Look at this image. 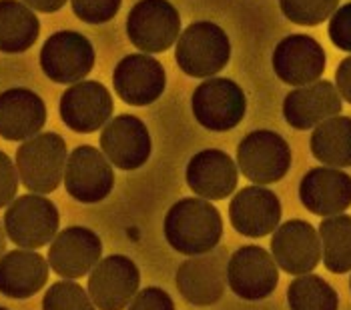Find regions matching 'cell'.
I'll return each mask as SVG.
<instances>
[{"label":"cell","mask_w":351,"mask_h":310,"mask_svg":"<svg viewBox=\"0 0 351 310\" xmlns=\"http://www.w3.org/2000/svg\"><path fill=\"white\" fill-rule=\"evenodd\" d=\"M162 233L173 250L185 257H201L215 250L223 236V218L211 201L181 198L169 208Z\"/></svg>","instance_id":"1"},{"label":"cell","mask_w":351,"mask_h":310,"mask_svg":"<svg viewBox=\"0 0 351 310\" xmlns=\"http://www.w3.org/2000/svg\"><path fill=\"white\" fill-rule=\"evenodd\" d=\"M66 142L56 132H43L25 140L16 151L19 179L34 194H51L64 179Z\"/></svg>","instance_id":"2"},{"label":"cell","mask_w":351,"mask_h":310,"mask_svg":"<svg viewBox=\"0 0 351 310\" xmlns=\"http://www.w3.org/2000/svg\"><path fill=\"white\" fill-rule=\"evenodd\" d=\"M229 58L231 42L227 32L207 21L187 26L175 44V60L187 77H215L229 64Z\"/></svg>","instance_id":"3"},{"label":"cell","mask_w":351,"mask_h":310,"mask_svg":"<svg viewBox=\"0 0 351 310\" xmlns=\"http://www.w3.org/2000/svg\"><path fill=\"white\" fill-rule=\"evenodd\" d=\"M2 220L10 242L27 250H36L54 240L60 214L53 201L40 194H25L8 205Z\"/></svg>","instance_id":"4"},{"label":"cell","mask_w":351,"mask_h":310,"mask_svg":"<svg viewBox=\"0 0 351 310\" xmlns=\"http://www.w3.org/2000/svg\"><path fill=\"white\" fill-rule=\"evenodd\" d=\"M181 14L169 0H138L127 16V36L145 54H159L177 44Z\"/></svg>","instance_id":"5"},{"label":"cell","mask_w":351,"mask_h":310,"mask_svg":"<svg viewBox=\"0 0 351 310\" xmlns=\"http://www.w3.org/2000/svg\"><path fill=\"white\" fill-rule=\"evenodd\" d=\"M195 120L207 130L225 132L235 129L247 112L243 88L229 78H207L191 99Z\"/></svg>","instance_id":"6"},{"label":"cell","mask_w":351,"mask_h":310,"mask_svg":"<svg viewBox=\"0 0 351 310\" xmlns=\"http://www.w3.org/2000/svg\"><path fill=\"white\" fill-rule=\"evenodd\" d=\"M237 164L255 184L279 182L291 166V148L275 130H253L237 146Z\"/></svg>","instance_id":"7"},{"label":"cell","mask_w":351,"mask_h":310,"mask_svg":"<svg viewBox=\"0 0 351 310\" xmlns=\"http://www.w3.org/2000/svg\"><path fill=\"white\" fill-rule=\"evenodd\" d=\"M95 66V47L75 30H60L40 49V68L56 84H77Z\"/></svg>","instance_id":"8"},{"label":"cell","mask_w":351,"mask_h":310,"mask_svg":"<svg viewBox=\"0 0 351 310\" xmlns=\"http://www.w3.org/2000/svg\"><path fill=\"white\" fill-rule=\"evenodd\" d=\"M279 283V266L261 246L237 248L227 262V285L243 300L257 302L271 296Z\"/></svg>","instance_id":"9"},{"label":"cell","mask_w":351,"mask_h":310,"mask_svg":"<svg viewBox=\"0 0 351 310\" xmlns=\"http://www.w3.org/2000/svg\"><path fill=\"white\" fill-rule=\"evenodd\" d=\"M64 188L82 205H97L105 201L114 188V170L110 160L95 146H77L66 160Z\"/></svg>","instance_id":"10"},{"label":"cell","mask_w":351,"mask_h":310,"mask_svg":"<svg viewBox=\"0 0 351 310\" xmlns=\"http://www.w3.org/2000/svg\"><path fill=\"white\" fill-rule=\"evenodd\" d=\"M141 285L136 264L125 255L99 260L88 274V296L99 310H125Z\"/></svg>","instance_id":"11"},{"label":"cell","mask_w":351,"mask_h":310,"mask_svg":"<svg viewBox=\"0 0 351 310\" xmlns=\"http://www.w3.org/2000/svg\"><path fill=\"white\" fill-rule=\"evenodd\" d=\"M112 96L105 84L97 80H81L69 86L60 96V118L75 132L90 134L103 129L112 116Z\"/></svg>","instance_id":"12"},{"label":"cell","mask_w":351,"mask_h":310,"mask_svg":"<svg viewBox=\"0 0 351 310\" xmlns=\"http://www.w3.org/2000/svg\"><path fill=\"white\" fill-rule=\"evenodd\" d=\"M227 250H211L191 257L177 270V288L181 296L195 307L217 305L227 286Z\"/></svg>","instance_id":"13"},{"label":"cell","mask_w":351,"mask_h":310,"mask_svg":"<svg viewBox=\"0 0 351 310\" xmlns=\"http://www.w3.org/2000/svg\"><path fill=\"white\" fill-rule=\"evenodd\" d=\"M271 257L287 274H309L322 260L319 233L305 220H287L271 238Z\"/></svg>","instance_id":"14"},{"label":"cell","mask_w":351,"mask_h":310,"mask_svg":"<svg viewBox=\"0 0 351 310\" xmlns=\"http://www.w3.org/2000/svg\"><path fill=\"white\" fill-rule=\"evenodd\" d=\"M103 155L121 170H136L151 158L153 142L147 125L133 114H119L101 132Z\"/></svg>","instance_id":"15"},{"label":"cell","mask_w":351,"mask_h":310,"mask_svg":"<svg viewBox=\"0 0 351 310\" xmlns=\"http://www.w3.org/2000/svg\"><path fill=\"white\" fill-rule=\"evenodd\" d=\"M114 92L123 103L147 106L161 99L167 86L162 64L149 54H129L114 66Z\"/></svg>","instance_id":"16"},{"label":"cell","mask_w":351,"mask_h":310,"mask_svg":"<svg viewBox=\"0 0 351 310\" xmlns=\"http://www.w3.org/2000/svg\"><path fill=\"white\" fill-rule=\"evenodd\" d=\"M275 77L289 86H307L317 82L325 70L324 47L307 34L285 36L273 51Z\"/></svg>","instance_id":"17"},{"label":"cell","mask_w":351,"mask_h":310,"mask_svg":"<svg viewBox=\"0 0 351 310\" xmlns=\"http://www.w3.org/2000/svg\"><path fill=\"white\" fill-rule=\"evenodd\" d=\"M103 255L99 234L86 227H69L54 236L49 248V264L62 279L75 281L90 274Z\"/></svg>","instance_id":"18"},{"label":"cell","mask_w":351,"mask_h":310,"mask_svg":"<svg viewBox=\"0 0 351 310\" xmlns=\"http://www.w3.org/2000/svg\"><path fill=\"white\" fill-rule=\"evenodd\" d=\"M231 227L247 238H263L281 222V203L269 188L245 186L229 205Z\"/></svg>","instance_id":"19"},{"label":"cell","mask_w":351,"mask_h":310,"mask_svg":"<svg viewBox=\"0 0 351 310\" xmlns=\"http://www.w3.org/2000/svg\"><path fill=\"white\" fill-rule=\"evenodd\" d=\"M299 201L317 216L343 214L351 207V177L331 166L311 168L299 182Z\"/></svg>","instance_id":"20"},{"label":"cell","mask_w":351,"mask_h":310,"mask_svg":"<svg viewBox=\"0 0 351 310\" xmlns=\"http://www.w3.org/2000/svg\"><path fill=\"white\" fill-rule=\"evenodd\" d=\"M343 108L337 86L329 80H317L291 90L283 101V116L289 127L309 130L324 120L337 116Z\"/></svg>","instance_id":"21"},{"label":"cell","mask_w":351,"mask_h":310,"mask_svg":"<svg viewBox=\"0 0 351 310\" xmlns=\"http://www.w3.org/2000/svg\"><path fill=\"white\" fill-rule=\"evenodd\" d=\"M185 179L199 198L223 201L235 192L239 182V170L227 153L219 148H207L191 158Z\"/></svg>","instance_id":"22"},{"label":"cell","mask_w":351,"mask_h":310,"mask_svg":"<svg viewBox=\"0 0 351 310\" xmlns=\"http://www.w3.org/2000/svg\"><path fill=\"white\" fill-rule=\"evenodd\" d=\"M47 125V104L28 88H10L0 94V136L10 142L28 140Z\"/></svg>","instance_id":"23"},{"label":"cell","mask_w":351,"mask_h":310,"mask_svg":"<svg viewBox=\"0 0 351 310\" xmlns=\"http://www.w3.org/2000/svg\"><path fill=\"white\" fill-rule=\"evenodd\" d=\"M47 259L34 250H12L0 259V292L8 298L25 300L49 283Z\"/></svg>","instance_id":"24"},{"label":"cell","mask_w":351,"mask_h":310,"mask_svg":"<svg viewBox=\"0 0 351 310\" xmlns=\"http://www.w3.org/2000/svg\"><path fill=\"white\" fill-rule=\"evenodd\" d=\"M40 34L38 16L21 0H0V52H27Z\"/></svg>","instance_id":"25"},{"label":"cell","mask_w":351,"mask_h":310,"mask_svg":"<svg viewBox=\"0 0 351 310\" xmlns=\"http://www.w3.org/2000/svg\"><path fill=\"white\" fill-rule=\"evenodd\" d=\"M313 156L331 168L351 166V118L331 116L313 129L309 138Z\"/></svg>","instance_id":"26"},{"label":"cell","mask_w":351,"mask_h":310,"mask_svg":"<svg viewBox=\"0 0 351 310\" xmlns=\"http://www.w3.org/2000/svg\"><path fill=\"white\" fill-rule=\"evenodd\" d=\"M319 240L325 268L333 274H346L351 270V216H327L319 224Z\"/></svg>","instance_id":"27"},{"label":"cell","mask_w":351,"mask_h":310,"mask_svg":"<svg viewBox=\"0 0 351 310\" xmlns=\"http://www.w3.org/2000/svg\"><path fill=\"white\" fill-rule=\"evenodd\" d=\"M289 310H337L339 296L335 288L317 274H301L287 288Z\"/></svg>","instance_id":"28"},{"label":"cell","mask_w":351,"mask_h":310,"mask_svg":"<svg viewBox=\"0 0 351 310\" xmlns=\"http://www.w3.org/2000/svg\"><path fill=\"white\" fill-rule=\"evenodd\" d=\"M339 0H279L287 21L301 26H317L337 10Z\"/></svg>","instance_id":"29"},{"label":"cell","mask_w":351,"mask_h":310,"mask_svg":"<svg viewBox=\"0 0 351 310\" xmlns=\"http://www.w3.org/2000/svg\"><path fill=\"white\" fill-rule=\"evenodd\" d=\"M43 310H97V307L81 285L73 281H58L47 290Z\"/></svg>","instance_id":"30"},{"label":"cell","mask_w":351,"mask_h":310,"mask_svg":"<svg viewBox=\"0 0 351 310\" xmlns=\"http://www.w3.org/2000/svg\"><path fill=\"white\" fill-rule=\"evenodd\" d=\"M73 12L86 25H105L112 21L123 0H71Z\"/></svg>","instance_id":"31"},{"label":"cell","mask_w":351,"mask_h":310,"mask_svg":"<svg viewBox=\"0 0 351 310\" xmlns=\"http://www.w3.org/2000/svg\"><path fill=\"white\" fill-rule=\"evenodd\" d=\"M329 38L339 51L351 52V2L333 12L329 21Z\"/></svg>","instance_id":"32"},{"label":"cell","mask_w":351,"mask_h":310,"mask_svg":"<svg viewBox=\"0 0 351 310\" xmlns=\"http://www.w3.org/2000/svg\"><path fill=\"white\" fill-rule=\"evenodd\" d=\"M127 310H175V302L167 290L159 286H147L136 292Z\"/></svg>","instance_id":"33"},{"label":"cell","mask_w":351,"mask_h":310,"mask_svg":"<svg viewBox=\"0 0 351 310\" xmlns=\"http://www.w3.org/2000/svg\"><path fill=\"white\" fill-rule=\"evenodd\" d=\"M19 192V170L10 156L0 151V208L8 207Z\"/></svg>","instance_id":"34"},{"label":"cell","mask_w":351,"mask_h":310,"mask_svg":"<svg viewBox=\"0 0 351 310\" xmlns=\"http://www.w3.org/2000/svg\"><path fill=\"white\" fill-rule=\"evenodd\" d=\"M335 84H337L341 99H346L351 104V56L339 62L335 70Z\"/></svg>","instance_id":"35"},{"label":"cell","mask_w":351,"mask_h":310,"mask_svg":"<svg viewBox=\"0 0 351 310\" xmlns=\"http://www.w3.org/2000/svg\"><path fill=\"white\" fill-rule=\"evenodd\" d=\"M25 4H28L32 10H38V12H47V14H53L56 10H60L66 0H25Z\"/></svg>","instance_id":"36"},{"label":"cell","mask_w":351,"mask_h":310,"mask_svg":"<svg viewBox=\"0 0 351 310\" xmlns=\"http://www.w3.org/2000/svg\"><path fill=\"white\" fill-rule=\"evenodd\" d=\"M6 255V231H4V227L0 224V259Z\"/></svg>","instance_id":"37"},{"label":"cell","mask_w":351,"mask_h":310,"mask_svg":"<svg viewBox=\"0 0 351 310\" xmlns=\"http://www.w3.org/2000/svg\"><path fill=\"white\" fill-rule=\"evenodd\" d=\"M0 310H8V309H4V307H0Z\"/></svg>","instance_id":"38"},{"label":"cell","mask_w":351,"mask_h":310,"mask_svg":"<svg viewBox=\"0 0 351 310\" xmlns=\"http://www.w3.org/2000/svg\"><path fill=\"white\" fill-rule=\"evenodd\" d=\"M350 286H351V279H350Z\"/></svg>","instance_id":"39"}]
</instances>
